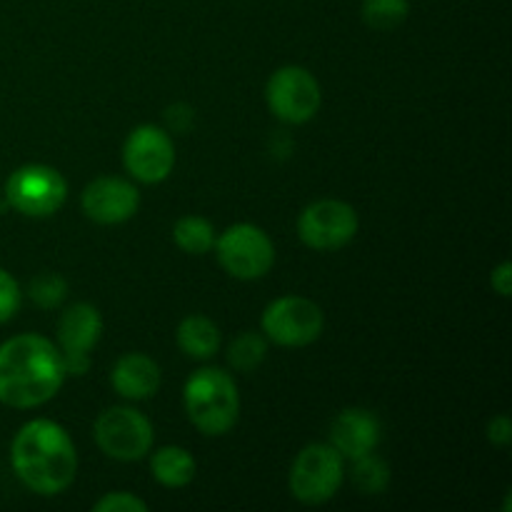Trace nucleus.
Masks as SVG:
<instances>
[{
	"label": "nucleus",
	"mask_w": 512,
	"mask_h": 512,
	"mask_svg": "<svg viewBox=\"0 0 512 512\" xmlns=\"http://www.w3.org/2000/svg\"><path fill=\"white\" fill-rule=\"evenodd\" d=\"M63 380V355L53 340L23 333L0 345V403L8 408H40L58 395Z\"/></svg>",
	"instance_id": "obj_1"
},
{
	"label": "nucleus",
	"mask_w": 512,
	"mask_h": 512,
	"mask_svg": "<svg viewBox=\"0 0 512 512\" xmlns=\"http://www.w3.org/2000/svg\"><path fill=\"white\" fill-rule=\"evenodd\" d=\"M10 463L20 483L45 498L68 490L78 473L73 438L48 418H35L18 430L10 445Z\"/></svg>",
	"instance_id": "obj_2"
},
{
	"label": "nucleus",
	"mask_w": 512,
	"mask_h": 512,
	"mask_svg": "<svg viewBox=\"0 0 512 512\" xmlns=\"http://www.w3.org/2000/svg\"><path fill=\"white\" fill-rule=\"evenodd\" d=\"M185 413L190 423L208 438L230 433L240 415V393L233 375L220 368H200L183 390Z\"/></svg>",
	"instance_id": "obj_3"
},
{
	"label": "nucleus",
	"mask_w": 512,
	"mask_h": 512,
	"mask_svg": "<svg viewBox=\"0 0 512 512\" xmlns=\"http://www.w3.org/2000/svg\"><path fill=\"white\" fill-rule=\"evenodd\" d=\"M345 480V458L328 443L305 445L290 468V493L303 505H323Z\"/></svg>",
	"instance_id": "obj_4"
},
{
	"label": "nucleus",
	"mask_w": 512,
	"mask_h": 512,
	"mask_svg": "<svg viewBox=\"0 0 512 512\" xmlns=\"http://www.w3.org/2000/svg\"><path fill=\"white\" fill-rule=\"evenodd\" d=\"M68 198V183L50 165H20L5 180V200L28 218H48L58 213Z\"/></svg>",
	"instance_id": "obj_5"
},
{
	"label": "nucleus",
	"mask_w": 512,
	"mask_h": 512,
	"mask_svg": "<svg viewBox=\"0 0 512 512\" xmlns=\"http://www.w3.org/2000/svg\"><path fill=\"white\" fill-rule=\"evenodd\" d=\"M215 253L228 275L238 280H260L275 263V245L263 228L253 223H235L215 238Z\"/></svg>",
	"instance_id": "obj_6"
},
{
	"label": "nucleus",
	"mask_w": 512,
	"mask_h": 512,
	"mask_svg": "<svg viewBox=\"0 0 512 512\" xmlns=\"http://www.w3.org/2000/svg\"><path fill=\"white\" fill-rule=\"evenodd\" d=\"M93 435L98 448L120 463L143 460L153 450L155 440L150 420L140 410L125 408V405L103 410L95 420Z\"/></svg>",
	"instance_id": "obj_7"
},
{
	"label": "nucleus",
	"mask_w": 512,
	"mask_h": 512,
	"mask_svg": "<svg viewBox=\"0 0 512 512\" xmlns=\"http://www.w3.org/2000/svg\"><path fill=\"white\" fill-rule=\"evenodd\" d=\"M265 100L270 113L288 125H303L318 115L323 93L310 70L300 65H285L270 75L265 85Z\"/></svg>",
	"instance_id": "obj_8"
},
{
	"label": "nucleus",
	"mask_w": 512,
	"mask_h": 512,
	"mask_svg": "<svg viewBox=\"0 0 512 512\" xmlns=\"http://www.w3.org/2000/svg\"><path fill=\"white\" fill-rule=\"evenodd\" d=\"M260 325L265 338L280 348H305L323 335L325 315L313 300L303 295H285L265 308Z\"/></svg>",
	"instance_id": "obj_9"
},
{
	"label": "nucleus",
	"mask_w": 512,
	"mask_h": 512,
	"mask_svg": "<svg viewBox=\"0 0 512 512\" xmlns=\"http://www.w3.org/2000/svg\"><path fill=\"white\" fill-rule=\"evenodd\" d=\"M358 213L343 200H318L298 218V235L308 248L328 253L340 250L358 235Z\"/></svg>",
	"instance_id": "obj_10"
},
{
	"label": "nucleus",
	"mask_w": 512,
	"mask_h": 512,
	"mask_svg": "<svg viewBox=\"0 0 512 512\" xmlns=\"http://www.w3.org/2000/svg\"><path fill=\"white\" fill-rule=\"evenodd\" d=\"M125 170L145 185L163 183L175 168V145L168 130L158 125H138L123 145Z\"/></svg>",
	"instance_id": "obj_11"
},
{
	"label": "nucleus",
	"mask_w": 512,
	"mask_h": 512,
	"mask_svg": "<svg viewBox=\"0 0 512 512\" xmlns=\"http://www.w3.org/2000/svg\"><path fill=\"white\" fill-rule=\"evenodd\" d=\"M80 205L93 223L118 225L138 213L140 193L133 183L123 178H98L85 185Z\"/></svg>",
	"instance_id": "obj_12"
},
{
	"label": "nucleus",
	"mask_w": 512,
	"mask_h": 512,
	"mask_svg": "<svg viewBox=\"0 0 512 512\" xmlns=\"http://www.w3.org/2000/svg\"><path fill=\"white\" fill-rule=\"evenodd\" d=\"M383 438V425L378 415L365 408H348L330 425V445L343 458L355 460L373 453Z\"/></svg>",
	"instance_id": "obj_13"
},
{
	"label": "nucleus",
	"mask_w": 512,
	"mask_h": 512,
	"mask_svg": "<svg viewBox=\"0 0 512 512\" xmlns=\"http://www.w3.org/2000/svg\"><path fill=\"white\" fill-rule=\"evenodd\" d=\"M110 385L125 400L153 398L160 390V368L150 355L125 353L110 370Z\"/></svg>",
	"instance_id": "obj_14"
},
{
	"label": "nucleus",
	"mask_w": 512,
	"mask_h": 512,
	"mask_svg": "<svg viewBox=\"0 0 512 512\" xmlns=\"http://www.w3.org/2000/svg\"><path fill=\"white\" fill-rule=\"evenodd\" d=\"M103 335V318L90 303H75L60 315L58 343L63 355H90Z\"/></svg>",
	"instance_id": "obj_15"
},
{
	"label": "nucleus",
	"mask_w": 512,
	"mask_h": 512,
	"mask_svg": "<svg viewBox=\"0 0 512 512\" xmlns=\"http://www.w3.org/2000/svg\"><path fill=\"white\" fill-rule=\"evenodd\" d=\"M175 338H178L180 350L193 360H208L220 350L218 325L210 318H205V315H188L178 325Z\"/></svg>",
	"instance_id": "obj_16"
},
{
	"label": "nucleus",
	"mask_w": 512,
	"mask_h": 512,
	"mask_svg": "<svg viewBox=\"0 0 512 512\" xmlns=\"http://www.w3.org/2000/svg\"><path fill=\"white\" fill-rule=\"evenodd\" d=\"M150 473L163 488H185L195 478V460L193 455L178 445H165L155 450L150 460Z\"/></svg>",
	"instance_id": "obj_17"
},
{
	"label": "nucleus",
	"mask_w": 512,
	"mask_h": 512,
	"mask_svg": "<svg viewBox=\"0 0 512 512\" xmlns=\"http://www.w3.org/2000/svg\"><path fill=\"white\" fill-rule=\"evenodd\" d=\"M215 228L210 220L200 218V215H185L173 225V240L180 250L190 255H205L213 250L215 245Z\"/></svg>",
	"instance_id": "obj_18"
},
{
	"label": "nucleus",
	"mask_w": 512,
	"mask_h": 512,
	"mask_svg": "<svg viewBox=\"0 0 512 512\" xmlns=\"http://www.w3.org/2000/svg\"><path fill=\"white\" fill-rule=\"evenodd\" d=\"M268 355V338L260 333H240L233 343L228 345V363L238 373H253Z\"/></svg>",
	"instance_id": "obj_19"
},
{
	"label": "nucleus",
	"mask_w": 512,
	"mask_h": 512,
	"mask_svg": "<svg viewBox=\"0 0 512 512\" xmlns=\"http://www.w3.org/2000/svg\"><path fill=\"white\" fill-rule=\"evenodd\" d=\"M353 483L363 495H380L390 485V468L383 458L368 453L353 460Z\"/></svg>",
	"instance_id": "obj_20"
},
{
	"label": "nucleus",
	"mask_w": 512,
	"mask_h": 512,
	"mask_svg": "<svg viewBox=\"0 0 512 512\" xmlns=\"http://www.w3.org/2000/svg\"><path fill=\"white\" fill-rule=\"evenodd\" d=\"M410 15V0H363V20L373 30H393Z\"/></svg>",
	"instance_id": "obj_21"
},
{
	"label": "nucleus",
	"mask_w": 512,
	"mask_h": 512,
	"mask_svg": "<svg viewBox=\"0 0 512 512\" xmlns=\"http://www.w3.org/2000/svg\"><path fill=\"white\" fill-rule=\"evenodd\" d=\"M28 295L38 308L53 310L58 308L65 300V295H68V283H65L63 275L58 273H40L30 280Z\"/></svg>",
	"instance_id": "obj_22"
},
{
	"label": "nucleus",
	"mask_w": 512,
	"mask_h": 512,
	"mask_svg": "<svg viewBox=\"0 0 512 512\" xmlns=\"http://www.w3.org/2000/svg\"><path fill=\"white\" fill-rule=\"evenodd\" d=\"M20 300H23V293H20L18 280L8 270L0 268V325H5L18 315Z\"/></svg>",
	"instance_id": "obj_23"
},
{
	"label": "nucleus",
	"mask_w": 512,
	"mask_h": 512,
	"mask_svg": "<svg viewBox=\"0 0 512 512\" xmlns=\"http://www.w3.org/2000/svg\"><path fill=\"white\" fill-rule=\"evenodd\" d=\"M95 512H145L148 505L133 493H108L93 505Z\"/></svg>",
	"instance_id": "obj_24"
},
{
	"label": "nucleus",
	"mask_w": 512,
	"mask_h": 512,
	"mask_svg": "<svg viewBox=\"0 0 512 512\" xmlns=\"http://www.w3.org/2000/svg\"><path fill=\"white\" fill-rule=\"evenodd\" d=\"M488 440L498 448H505L512 440V423L508 415H495L488 423Z\"/></svg>",
	"instance_id": "obj_25"
},
{
	"label": "nucleus",
	"mask_w": 512,
	"mask_h": 512,
	"mask_svg": "<svg viewBox=\"0 0 512 512\" xmlns=\"http://www.w3.org/2000/svg\"><path fill=\"white\" fill-rule=\"evenodd\" d=\"M490 285H493V290L498 295H503V298H510L512 293V263H500L498 268L493 270V275H490Z\"/></svg>",
	"instance_id": "obj_26"
},
{
	"label": "nucleus",
	"mask_w": 512,
	"mask_h": 512,
	"mask_svg": "<svg viewBox=\"0 0 512 512\" xmlns=\"http://www.w3.org/2000/svg\"><path fill=\"white\" fill-rule=\"evenodd\" d=\"M165 118H168V125L175 130V133H185V130L190 128V123H193V108L178 103L173 105V108H168Z\"/></svg>",
	"instance_id": "obj_27"
}]
</instances>
